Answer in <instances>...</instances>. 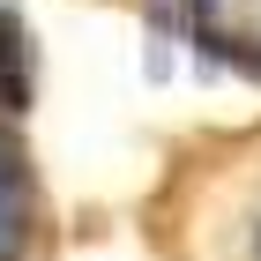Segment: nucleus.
<instances>
[{
    "mask_svg": "<svg viewBox=\"0 0 261 261\" xmlns=\"http://www.w3.org/2000/svg\"><path fill=\"white\" fill-rule=\"evenodd\" d=\"M164 261H261V135L209 142L157 201Z\"/></svg>",
    "mask_w": 261,
    "mask_h": 261,
    "instance_id": "f257e3e1",
    "label": "nucleus"
},
{
    "mask_svg": "<svg viewBox=\"0 0 261 261\" xmlns=\"http://www.w3.org/2000/svg\"><path fill=\"white\" fill-rule=\"evenodd\" d=\"M38 231H45L38 164H30V142L0 112V261H38Z\"/></svg>",
    "mask_w": 261,
    "mask_h": 261,
    "instance_id": "f03ea898",
    "label": "nucleus"
},
{
    "mask_svg": "<svg viewBox=\"0 0 261 261\" xmlns=\"http://www.w3.org/2000/svg\"><path fill=\"white\" fill-rule=\"evenodd\" d=\"M30 105V30L15 8H0V112Z\"/></svg>",
    "mask_w": 261,
    "mask_h": 261,
    "instance_id": "7ed1b4c3",
    "label": "nucleus"
}]
</instances>
